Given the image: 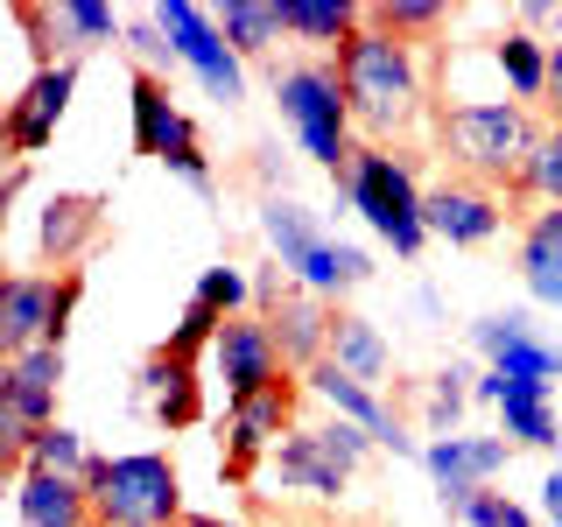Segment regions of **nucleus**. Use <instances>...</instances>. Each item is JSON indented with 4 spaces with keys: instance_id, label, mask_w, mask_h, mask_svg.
I'll use <instances>...</instances> for the list:
<instances>
[{
    "instance_id": "obj_41",
    "label": "nucleus",
    "mask_w": 562,
    "mask_h": 527,
    "mask_svg": "<svg viewBox=\"0 0 562 527\" xmlns=\"http://www.w3.org/2000/svg\"><path fill=\"white\" fill-rule=\"evenodd\" d=\"M176 527H246V520H225V514H183Z\"/></svg>"
},
{
    "instance_id": "obj_28",
    "label": "nucleus",
    "mask_w": 562,
    "mask_h": 527,
    "mask_svg": "<svg viewBox=\"0 0 562 527\" xmlns=\"http://www.w3.org/2000/svg\"><path fill=\"white\" fill-rule=\"evenodd\" d=\"M99 457H92V444H85L78 429H70V422H49V429H35V444L22 450V464L14 471H49V479H85V471H92ZM8 471V479H14Z\"/></svg>"
},
{
    "instance_id": "obj_4",
    "label": "nucleus",
    "mask_w": 562,
    "mask_h": 527,
    "mask_svg": "<svg viewBox=\"0 0 562 527\" xmlns=\"http://www.w3.org/2000/svg\"><path fill=\"white\" fill-rule=\"evenodd\" d=\"M274 105H281V127L295 134V148L316 169H330V176L351 169L359 127H351V99H345V78L330 57H303V64L274 70Z\"/></svg>"
},
{
    "instance_id": "obj_15",
    "label": "nucleus",
    "mask_w": 562,
    "mask_h": 527,
    "mask_svg": "<svg viewBox=\"0 0 562 527\" xmlns=\"http://www.w3.org/2000/svg\"><path fill=\"white\" fill-rule=\"evenodd\" d=\"M211 373H218L225 401H246V394H260L268 380H281V373H289V359H281V345H274L268 316H260V310H246V316H225L218 345H211Z\"/></svg>"
},
{
    "instance_id": "obj_40",
    "label": "nucleus",
    "mask_w": 562,
    "mask_h": 527,
    "mask_svg": "<svg viewBox=\"0 0 562 527\" xmlns=\"http://www.w3.org/2000/svg\"><path fill=\"white\" fill-rule=\"evenodd\" d=\"M549 113L562 120V43H549Z\"/></svg>"
},
{
    "instance_id": "obj_10",
    "label": "nucleus",
    "mask_w": 562,
    "mask_h": 527,
    "mask_svg": "<svg viewBox=\"0 0 562 527\" xmlns=\"http://www.w3.org/2000/svg\"><path fill=\"white\" fill-rule=\"evenodd\" d=\"M148 22L169 35L176 64H183V70H190V78H198L218 105H239V99H246V57L218 35L211 8H198V0H155Z\"/></svg>"
},
{
    "instance_id": "obj_29",
    "label": "nucleus",
    "mask_w": 562,
    "mask_h": 527,
    "mask_svg": "<svg viewBox=\"0 0 562 527\" xmlns=\"http://www.w3.org/2000/svg\"><path fill=\"white\" fill-rule=\"evenodd\" d=\"M471 366H443V373H429V380H415V394H422V429L429 436H457V422H464V401H471Z\"/></svg>"
},
{
    "instance_id": "obj_7",
    "label": "nucleus",
    "mask_w": 562,
    "mask_h": 527,
    "mask_svg": "<svg viewBox=\"0 0 562 527\" xmlns=\"http://www.w3.org/2000/svg\"><path fill=\"white\" fill-rule=\"evenodd\" d=\"M303 373H281L268 380L260 394H246V401H225V457H218V479L233 485V492H254V464L260 457H274L281 444H289L295 429H303Z\"/></svg>"
},
{
    "instance_id": "obj_1",
    "label": "nucleus",
    "mask_w": 562,
    "mask_h": 527,
    "mask_svg": "<svg viewBox=\"0 0 562 527\" xmlns=\"http://www.w3.org/2000/svg\"><path fill=\"white\" fill-rule=\"evenodd\" d=\"M330 64H338V78H345L351 127L366 141L401 148V134L422 127V113H429V57H422V43L380 29L373 14H366V29L351 35Z\"/></svg>"
},
{
    "instance_id": "obj_5",
    "label": "nucleus",
    "mask_w": 562,
    "mask_h": 527,
    "mask_svg": "<svg viewBox=\"0 0 562 527\" xmlns=\"http://www.w3.org/2000/svg\"><path fill=\"white\" fill-rule=\"evenodd\" d=\"M380 444L359 429V422L330 415V422H303L274 457H268V485L254 492H303V500H338V492L359 479V464Z\"/></svg>"
},
{
    "instance_id": "obj_32",
    "label": "nucleus",
    "mask_w": 562,
    "mask_h": 527,
    "mask_svg": "<svg viewBox=\"0 0 562 527\" xmlns=\"http://www.w3.org/2000/svg\"><path fill=\"white\" fill-rule=\"evenodd\" d=\"M535 330H541V324H535L527 310H485L479 324H471V351H479L485 366H499L506 351H514V345H527Z\"/></svg>"
},
{
    "instance_id": "obj_12",
    "label": "nucleus",
    "mask_w": 562,
    "mask_h": 527,
    "mask_svg": "<svg viewBox=\"0 0 562 527\" xmlns=\"http://www.w3.org/2000/svg\"><path fill=\"white\" fill-rule=\"evenodd\" d=\"M70 92H78V64L57 57L43 64L22 92L8 99V113H0V141H8V162H35V155L57 141L64 113H70Z\"/></svg>"
},
{
    "instance_id": "obj_8",
    "label": "nucleus",
    "mask_w": 562,
    "mask_h": 527,
    "mask_svg": "<svg viewBox=\"0 0 562 527\" xmlns=\"http://www.w3.org/2000/svg\"><path fill=\"white\" fill-rule=\"evenodd\" d=\"M64 401V345H35L0 359V464H22V450L35 444V429L57 422Z\"/></svg>"
},
{
    "instance_id": "obj_23",
    "label": "nucleus",
    "mask_w": 562,
    "mask_h": 527,
    "mask_svg": "<svg viewBox=\"0 0 562 527\" xmlns=\"http://www.w3.org/2000/svg\"><path fill=\"white\" fill-rule=\"evenodd\" d=\"M260 239H268V246H274V260L295 274L330 233H324V218H316L303 198H289V190H268V198H260Z\"/></svg>"
},
{
    "instance_id": "obj_25",
    "label": "nucleus",
    "mask_w": 562,
    "mask_h": 527,
    "mask_svg": "<svg viewBox=\"0 0 562 527\" xmlns=\"http://www.w3.org/2000/svg\"><path fill=\"white\" fill-rule=\"evenodd\" d=\"M520 281H527L535 303L562 310V204H549V211L527 218V233H520Z\"/></svg>"
},
{
    "instance_id": "obj_20",
    "label": "nucleus",
    "mask_w": 562,
    "mask_h": 527,
    "mask_svg": "<svg viewBox=\"0 0 562 527\" xmlns=\"http://www.w3.org/2000/svg\"><path fill=\"white\" fill-rule=\"evenodd\" d=\"M14 527H99L85 479H49V471H14Z\"/></svg>"
},
{
    "instance_id": "obj_37",
    "label": "nucleus",
    "mask_w": 562,
    "mask_h": 527,
    "mask_svg": "<svg viewBox=\"0 0 562 527\" xmlns=\"http://www.w3.org/2000/svg\"><path fill=\"white\" fill-rule=\"evenodd\" d=\"M162 169H169V176H183L198 198H211V190H218V169H211V155H204V148H183V155H176V162H162Z\"/></svg>"
},
{
    "instance_id": "obj_26",
    "label": "nucleus",
    "mask_w": 562,
    "mask_h": 527,
    "mask_svg": "<svg viewBox=\"0 0 562 527\" xmlns=\"http://www.w3.org/2000/svg\"><path fill=\"white\" fill-rule=\"evenodd\" d=\"M281 22H289V43L303 49H338L366 29V8L359 0H281Z\"/></svg>"
},
{
    "instance_id": "obj_11",
    "label": "nucleus",
    "mask_w": 562,
    "mask_h": 527,
    "mask_svg": "<svg viewBox=\"0 0 562 527\" xmlns=\"http://www.w3.org/2000/svg\"><path fill=\"white\" fill-rule=\"evenodd\" d=\"M254 310L268 316L281 359H289V373H310V366H324L330 351V316H338V303H324L316 289H303L289 268H260L254 274Z\"/></svg>"
},
{
    "instance_id": "obj_35",
    "label": "nucleus",
    "mask_w": 562,
    "mask_h": 527,
    "mask_svg": "<svg viewBox=\"0 0 562 527\" xmlns=\"http://www.w3.org/2000/svg\"><path fill=\"white\" fill-rule=\"evenodd\" d=\"M450 520H464V527H541V514H527L520 500H506V492H492V485L471 492V500L457 506Z\"/></svg>"
},
{
    "instance_id": "obj_39",
    "label": "nucleus",
    "mask_w": 562,
    "mask_h": 527,
    "mask_svg": "<svg viewBox=\"0 0 562 527\" xmlns=\"http://www.w3.org/2000/svg\"><path fill=\"white\" fill-rule=\"evenodd\" d=\"M22 190H29V162H8V183H0V204H22Z\"/></svg>"
},
{
    "instance_id": "obj_17",
    "label": "nucleus",
    "mask_w": 562,
    "mask_h": 527,
    "mask_svg": "<svg viewBox=\"0 0 562 527\" xmlns=\"http://www.w3.org/2000/svg\"><path fill=\"white\" fill-rule=\"evenodd\" d=\"M422 218H429V239L443 246H485L506 218V198L492 183H471V176H443V183H429Z\"/></svg>"
},
{
    "instance_id": "obj_14",
    "label": "nucleus",
    "mask_w": 562,
    "mask_h": 527,
    "mask_svg": "<svg viewBox=\"0 0 562 527\" xmlns=\"http://www.w3.org/2000/svg\"><path fill=\"white\" fill-rule=\"evenodd\" d=\"M303 386H310L316 401H324L330 415L359 422V429L373 436V444H380L386 457H415V464H422V444L408 436V422H401L394 408H386V394H380V386H366V380L338 373V366H330V359H324V366H310V373H303Z\"/></svg>"
},
{
    "instance_id": "obj_24",
    "label": "nucleus",
    "mask_w": 562,
    "mask_h": 527,
    "mask_svg": "<svg viewBox=\"0 0 562 527\" xmlns=\"http://www.w3.org/2000/svg\"><path fill=\"white\" fill-rule=\"evenodd\" d=\"M499 436L514 450H562V422H555V386L514 380L499 401Z\"/></svg>"
},
{
    "instance_id": "obj_19",
    "label": "nucleus",
    "mask_w": 562,
    "mask_h": 527,
    "mask_svg": "<svg viewBox=\"0 0 562 527\" xmlns=\"http://www.w3.org/2000/svg\"><path fill=\"white\" fill-rule=\"evenodd\" d=\"M105 233V204L92 190H57V198L43 204V218H35V254L49 260L57 274L78 268V254Z\"/></svg>"
},
{
    "instance_id": "obj_13",
    "label": "nucleus",
    "mask_w": 562,
    "mask_h": 527,
    "mask_svg": "<svg viewBox=\"0 0 562 527\" xmlns=\"http://www.w3.org/2000/svg\"><path fill=\"white\" fill-rule=\"evenodd\" d=\"M506 464H514V444H506V436H471V429H457V436H429V444H422V471L436 479L443 514H457L471 492H485Z\"/></svg>"
},
{
    "instance_id": "obj_9",
    "label": "nucleus",
    "mask_w": 562,
    "mask_h": 527,
    "mask_svg": "<svg viewBox=\"0 0 562 527\" xmlns=\"http://www.w3.org/2000/svg\"><path fill=\"white\" fill-rule=\"evenodd\" d=\"M85 295V274H35V268H14L0 281V359L14 351H35V345H64L70 330V310Z\"/></svg>"
},
{
    "instance_id": "obj_21",
    "label": "nucleus",
    "mask_w": 562,
    "mask_h": 527,
    "mask_svg": "<svg viewBox=\"0 0 562 527\" xmlns=\"http://www.w3.org/2000/svg\"><path fill=\"white\" fill-rule=\"evenodd\" d=\"M338 373L351 380H366V386H386V373H394V345H386V330L373 324V316H359V310H345L330 316V351H324Z\"/></svg>"
},
{
    "instance_id": "obj_30",
    "label": "nucleus",
    "mask_w": 562,
    "mask_h": 527,
    "mask_svg": "<svg viewBox=\"0 0 562 527\" xmlns=\"http://www.w3.org/2000/svg\"><path fill=\"white\" fill-rule=\"evenodd\" d=\"M190 303H204V310H218V316H246V310H254V274H246L239 260H218V268L198 274Z\"/></svg>"
},
{
    "instance_id": "obj_16",
    "label": "nucleus",
    "mask_w": 562,
    "mask_h": 527,
    "mask_svg": "<svg viewBox=\"0 0 562 527\" xmlns=\"http://www.w3.org/2000/svg\"><path fill=\"white\" fill-rule=\"evenodd\" d=\"M134 408L155 422V429H198L204 422V380H198V359H176V351L155 345L148 359L134 366Z\"/></svg>"
},
{
    "instance_id": "obj_31",
    "label": "nucleus",
    "mask_w": 562,
    "mask_h": 527,
    "mask_svg": "<svg viewBox=\"0 0 562 527\" xmlns=\"http://www.w3.org/2000/svg\"><path fill=\"white\" fill-rule=\"evenodd\" d=\"M514 198H535L541 211L562 204V120L541 127V148H535V162H527V176L514 183Z\"/></svg>"
},
{
    "instance_id": "obj_22",
    "label": "nucleus",
    "mask_w": 562,
    "mask_h": 527,
    "mask_svg": "<svg viewBox=\"0 0 562 527\" xmlns=\"http://www.w3.org/2000/svg\"><path fill=\"white\" fill-rule=\"evenodd\" d=\"M492 43V70H499L506 99L514 105H549V43H541L535 29H506V35H485Z\"/></svg>"
},
{
    "instance_id": "obj_3",
    "label": "nucleus",
    "mask_w": 562,
    "mask_h": 527,
    "mask_svg": "<svg viewBox=\"0 0 562 527\" xmlns=\"http://www.w3.org/2000/svg\"><path fill=\"white\" fill-rule=\"evenodd\" d=\"M338 183V204L359 211L373 233L394 246L401 260H415L422 246H429V218H422V204H429V190H422V169L408 148H380V141H359V155H351L345 176H330Z\"/></svg>"
},
{
    "instance_id": "obj_27",
    "label": "nucleus",
    "mask_w": 562,
    "mask_h": 527,
    "mask_svg": "<svg viewBox=\"0 0 562 527\" xmlns=\"http://www.w3.org/2000/svg\"><path fill=\"white\" fill-rule=\"evenodd\" d=\"M211 22H218V35L239 49L246 64H254V57H274V43L289 35V22H281V0H225Z\"/></svg>"
},
{
    "instance_id": "obj_2",
    "label": "nucleus",
    "mask_w": 562,
    "mask_h": 527,
    "mask_svg": "<svg viewBox=\"0 0 562 527\" xmlns=\"http://www.w3.org/2000/svg\"><path fill=\"white\" fill-rule=\"evenodd\" d=\"M541 127L549 120H535L527 105L499 99V105H436V148H443L450 176H471V183H492L514 198V183L527 176V162H535L541 148Z\"/></svg>"
},
{
    "instance_id": "obj_36",
    "label": "nucleus",
    "mask_w": 562,
    "mask_h": 527,
    "mask_svg": "<svg viewBox=\"0 0 562 527\" xmlns=\"http://www.w3.org/2000/svg\"><path fill=\"white\" fill-rule=\"evenodd\" d=\"M127 49H134V64L148 70V78H169V70H176V49H169V35L155 29L148 14H134V22H127Z\"/></svg>"
},
{
    "instance_id": "obj_34",
    "label": "nucleus",
    "mask_w": 562,
    "mask_h": 527,
    "mask_svg": "<svg viewBox=\"0 0 562 527\" xmlns=\"http://www.w3.org/2000/svg\"><path fill=\"white\" fill-rule=\"evenodd\" d=\"M218 330H225V316H218V310L190 303L183 316H176V330L162 338V351H176V359H211V345H218Z\"/></svg>"
},
{
    "instance_id": "obj_33",
    "label": "nucleus",
    "mask_w": 562,
    "mask_h": 527,
    "mask_svg": "<svg viewBox=\"0 0 562 527\" xmlns=\"http://www.w3.org/2000/svg\"><path fill=\"white\" fill-rule=\"evenodd\" d=\"M366 14H373L380 29L408 35V43H422V35H436V29L450 22V8H443V0H373Z\"/></svg>"
},
{
    "instance_id": "obj_38",
    "label": "nucleus",
    "mask_w": 562,
    "mask_h": 527,
    "mask_svg": "<svg viewBox=\"0 0 562 527\" xmlns=\"http://www.w3.org/2000/svg\"><path fill=\"white\" fill-rule=\"evenodd\" d=\"M541 520H549V527H562V464L549 471V479H541Z\"/></svg>"
},
{
    "instance_id": "obj_18",
    "label": "nucleus",
    "mask_w": 562,
    "mask_h": 527,
    "mask_svg": "<svg viewBox=\"0 0 562 527\" xmlns=\"http://www.w3.org/2000/svg\"><path fill=\"white\" fill-rule=\"evenodd\" d=\"M183 148H204V141H198V127H190V113L176 105V85L134 70V155L176 162Z\"/></svg>"
},
{
    "instance_id": "obj_6",
    "label": "nucleus",
    "mask_w": 562,
    "mask_h": 527,
    "mask_svg": "<svg viewBox=\"0 0 562 527\" xmlns=\"http://www.w3.org/2000/svg\"><path fill=\"white\" fill-rule=\"evenodd\" d=\"M99 527H176L183 520V479L162 450H127V457H99L85 471Z\"/></svg>"
}]
</instances>
